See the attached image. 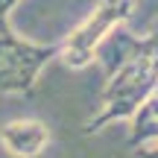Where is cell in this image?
Returning <instances> with one entry per match:
<instances>
[{"label": "cell", "instance_id": "5b68a950", "mask_svg": "<svg viewBox=\"0 0 158 158\" xmlns=\"http://www.w3.org/2000/svg\"><path fill=\"white\" fill-rule=\"evenodd\" d=\"M149 38H152V41H155V47H158V23L152 27V32H149Z\"/></svg>", "mask_w": 158, "mask_h": 158}, {"label": "cell", "instance_id": "7a4b0ae2", "mask_svg": "<svg viewBox=\"0 0 158 158\" xmlns=\"http://www.w3.org/2000/svg\"><path fill=\"white\" fill-rule=\"evenodd\" d=\"M138 3L141 0H100L94 12L59 41V59L73 70L88 68L100 53V44L135 15Z\"/></svg>", "mask_w": 158, "mask_h": 158}, {"label": "cell", "instance_id": "3957f363", "mask_svg": "<svg viewBox=\"0 0 158 158\" xmlns=\"http://www.w3.org/2000/svg\"><path fill=\"white\" fill-rule=\"evenodd\" d=\"M0 143L15 158H35L50 143V129L41 120H32V117L12 120V123H6L0 129Z\"/></svg>", "mask_w": 158, "mask_h": 158}, {"label": "cell", "instance_id": "6da1fadb", "mask_svg": "<svg viewBox=\"0 0 158 158\" xmlns=\"http://www.w3.org/2000/svg\"><path fill=\"white\" fill-rule=\"evenodd\" d=\"M18 0H0V94H29L44 64L59 59V44H35L9 27Z\"/></svg>", "mask_w": 158, "mask_h": 158}, {"label": "cell", "instance_id": "277c9868", "mask_svg": "<svg viewBox=\"0 0 158 158\" xmlns=\"http://www.w3.org/2000/svg\"><path fill=\"white\" fill-rule=\"evenodd\" d=\"M138 158H158V143H143V147H138Z\"/></svg>", "mask_w": 158, "mask_h": 158}]
</instances>
